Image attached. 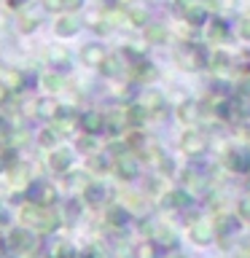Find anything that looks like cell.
I'll list each match as a JSON object with an SVG mask.
<instances>
[{
    "instance_id": "cell-1",
    "label": "cell",
    "mask_w": 250,
    "mask_h": 258,
    "mask_svg": "<svg viewBox=\"0 0 250 258\" xmlns=\"http://www.w3.org/2000/svg\"><path fill=\"white\" fill-rule=\"evenodd\" d=\"M180 148H183V153H189V156H202V153L207 151V135L197 132V129H189V132L180 137Z\"/></svg>"
},
{
    "instance_id": "cell-2",
    "label": "cell",
    "mask_w": 250,
    "mask_h": 258,
    "mask_svg": "<svg viewBox=\"0 0 250 258\" xmlns=\"http://www.w3.org/2000/svg\"><path fill=\"white\" fill-rule=\"evenodd\" d=\"M191 239L197 242V245H210V242L215 239V226H213V221H207V218L194 221V223H191Z\"/></svg>"
},
{
    "instance_id": "cell-3",
    "label": "cell",
    "mask_w": 250,
    "mask_h": 258,
    "mask_svg": "<svg viewBox=\"0 0 250 258\" xmlns=\"http://www.w3.org/2000/svg\"><path fill=\"white\" fill-rule=\"evenodd\" d=\"M116 175L124 177V180H132L137 177V156L135 153H118L116 156Z\"/></svg>"
},
{
    "instance_id": "cell-4",
    "label": "cell",
    "mask_w": 250,
    "mask_h": 258,
    "mask_svg": "<svg viewBox=\"0 0 250 258\" xmlns=\"http://www.w3.org/2000/svg\"><path fill=\"white\" fill-rule=\"evenodd\" d=\"M226 167L231 172H250V151H242V148H234L226 153Z\"/></svg>"
},
{
    "instance_id": "cell-5",
    "label": "cell",
    "mask_w": 250,
    "mask_h": 258,
    "mask_svg": "<svg viewBox=\"0 0 250 258\" xmlns=\"http://www.w3.org/2000/svg\"><path fill=\"white\" fill-rule=\"evenodd\" d=\"M81 30V19L76 14H68V16H59V19L54 22V32L59 38H73L76 32Z\"/></svg>"
},
{
    "instance_id": "cell-6",
    "label": "cell",
    "mask_w": 250,
    "mask_h": 258,
    "mask_svg": "<svg viewBox=\"0 0 250 258\" xmlns=\"http://www.w3.org/2000/svg\"><path fill=\"white\" fill-rule=\"evenodd\" d=\"M105 48L100 43H86L84 48H81V62L89 64V68H100V62L105 59Z\"/></svg>"
},
{
    "instance_id": "cell-7",
    "label": "cell",
    "mask_w": 250,
    "mask_h": 258,
    "mask_svg": "<svg viewBox=\"0 0 250 258\" xmlns=\"http://www.w3.org/2000/svg\"><path fill=\"white\" fill-rule=\"evenodd\" d=\"M81 129H84L86 135H97L105 129V116L97 110H86L84 116H81Z\"/></svg>"
},
{
    "instance_id": "cell-8",
    "label": "cell",
    "mask_w": 250,
    "mask_h": 258,
    "mask_svg": "<svg viewBox=\"0 0 250 258\" xmlns=\"http://www.w3.org/2000/svg\"><path fill=\"white\" fill-rule=\"evenodd\" d=\"M48 164H51L54 172H68L70 164H73V151H70V148H56V151H51Z\"/></svg>"
},
{
    "instance_id": "cell-9",
    "label": "cell",
    "mask_w": 250,
    "mask_h": 258,
    "mask_svg": "<svg viewBox=\"0 0 250 258\" xmlns=\"http://www.w3.org/2000/svg\"><path fill=\"white\" fill-rule=\"evenodd\" d=\"M177 62H180L183 70H199L202 68V54L197 51V48H180L177 51Z\"/></svg>"
},
{
    "instance_id": "cell-10",
    "label": "cell",
    "mask_w": 250,
    "mask_h": 258,
    "mask_svg": "<svg viewBox=\"0 0 250 258\" xmlns=\"http://www.w3.org/2000/svg\"><path fill=\"white\" fill-rule=\"evenodd\" d=\"M191 205V194L177 188V191H167L161 199V207H189Z\"/></svg>"
},
{
    "instance_id": "cell-11",
    "label": "cell",
    "mask_w": 250,
    "mask_h": 258,
    "mask_svg": "<svg viewBox=\"0 0 250 258\" xmlns=\"http://www.w3.org/2000/svg\"><path fill=\"white\" fill-rule=\"evenodd\" d=\"M140 105H143L148 113H151V110H159L161 105H164V94H161L159 89H145V92L140 94Z\"/></svg>"
},
{
    "instance_id": "cell-12",
    "label": "cell",
    "mask_w": 250,
    "mask_h": 258,
    "mask_svg": "<svg viewBox=\"0 0 250 258\" xmlns=\"http://www.w3.org/2000/svg\"><path fill=\"white\" fill-rule=\"evenodd\" d=\"M167 38H169V32L164 24H145V40L153 46H161V43H167Z\"/></svg>"
},
{
    "instance_id": "cell-13",
    "label": "cell",
    "mask_w": 250,
    "mask_h": 258,
    "mask_svg": "<svg viewBox=\"0 0 250 258\" xmlns=\"http://www.w3.org/2000/svg\"><path fill=\"white\" fill-rule=\"evenodd\" d=\"M202 116V108L197 102H183L180 108H177V118L183 121V124H197Z\"/></svg>"
},
{
    "instance_id": "cell-14",
    "label": "cell",
    "mask_w": 250,
    "mask_h": 258,
    "mask_svg": "<svg viewBox=\"0 0 250 258\" xmlns=\"http://www.w3.org/2000/svg\"><path fill=\"white\" fill-rule=\"evenodd\" d=\"M124 118H127V124H129V126H143V124H145V118H148V110H145L140 102H135V105H129V108H127Z\"/></svg>"
},
{
    "instance_id": "cell-15",
    "label": "cell",
    "mask_w": 250,
    "mask_h": 258,
    "mask_svg": "<svg viewBox=\"0 0 250 258\" xmlns=\"http://www.w3.org/2000/svg\"><path fill=\"white\" fill-rule=\"evenodd\" d=\"M40 84H43L46 92H51V94H59L62 89H65V76H59V73H43V78H40Z\"/></svg>"
},
{
    "instance_id": "cell-16",
    "label": "cell",
    "mask_w": 250,
    "mask_h": 258,
    "mask_svg": "<svg viewBox=\"0 0 250 258\" xmlns=\"http://www.w3.org/2000/svg\"><path fill=\"white\" fill-rule=\"evenodd\" d=\"M213 226H215V237H231L237 231V221L231 215H218V221Z\"/></svg>"
},
{
    "instance_id": "cell-17",
    "label": "cell",
    "mask_w": 250,
    "mask_h": 258,
    "mask_svg": "<svg viewBox=\"0 0 250 258\" xmlns=\"http://www.w3.org/2000/svg\"><path fill=\"white\" fill-rule=\"evenodd\" d=\"M183 16H185V22H189L191 27H202V24L207 22V8L202 6V3H197V6H191Z\"/></svg>"
},
{
    "instance_id": "cell-18",
    "label": "cell",
    "mask_w": 250,
    "mask_h": 258,
    "mask_svg": "<svg viewBox=\"0 0 250 258\" xmlns=\"http://www.w3.org/2000/svg\"><path fill=\"white\" fill-rule=\"evenodd\" d=\"M153 245H161V247H175V245H177L175 231L164 229V226H156V231H153Z\"/></svg>"
},
{
    "instance_id": "cell-19",
    "label": "cell",
    "mask_w": 250,
    "mask_h": 258,
    "mask_svg": "<svg viewBox=\"0 0 250 258\" xmlns=\"http://www.w3.org/2000/svg\"><path fill=\"white\" fill-rule=\"evenodd\" d=\"M54 129H56V132H59V135H70L73 132V126H76V121H73V116H70V113H54Z\"/></svg>"
},
{
    "instance_id": "cell-20",
    "label": "cell",
    "mask_w": 250,
    "mask_h": 258,
    "mask_svg": "<svg viewBox=\"0 0 250 258\" xmlns=\"http://www.w3.org/2000/svg\"><path fill=\"white\" fill-rule=\"evenodd\" d=\"M40 215H43V207H40L38 202H35V205H27V207L22 210V221L27 223V226H32V229H38Z\"/></svg>"
},
{
    "instance_id": "cell-21",
    "label": "cell",
    "mask_w": 250,
    "mask_h": 258,
    "mask_svg": "<svg viewBox=\"0 0 250 258\" xmlns=\"http://www.w3.org/2000/svg\"><path fill=\"white\" fill-rule=\"evenodd\" d=\"M100 70H102V76L113 78V76H118V73L124 70V64H121V59H116V56H105V59L100 62Z\"/></svg>"
},
{
    "instance_id": "cell-22",
    "label": "cell",
    "mask_w": 250,
    "mask_h": 258,
    "mask_svg": "<svg viewBox=\"0 0 250 258\" xmlns=\"http://www.w3.org/2000/svg\"><path fill=\"white\" fill-rule=\"evenodd\" d=\"M207 35L213 43H218V40H223L226 35H229V27H226V22L223 19H213V24H210V30H207Z\"/></svg>"
},
{
    "instance_id": "cell-23",
    "label": "cell",
    "mask_w": 250,
    "mask_h": 258,
    "mask_svg": "<svg viewBox=\"0 0 250 258\" xmlns=\"http://www.w3.org/2000/svg\"><path fill=\"white\" fill-rule=\"evenodd\" d=\"M127 16H129V22H132L135 27H145V24H148V11H145L143 6H132L127 11Z\"/></svg>"
},
{
    "instance_id": "cell-24",
    "label": "cell",
    "mask_w": 250,
    "mask_h": 258,
    "mask_svg": "<svg viewBox=\"0 0 250 258\" xmlns=\"http://www.w3.org/2000/svg\"><path fill=\"white\" fill-rule=\"evenodd\" d=\"M40 27V14H27L24 11L19 16V30L22 32H32V30H38Z\"/></svg>"
},
{
    "instance_id": "cell-25",
    "label": "cell",
    "mask_w": 250,
    "mask_h": 258,
    "mask_svg": "<svg viewBox=\"0 0 250 258\" xmlns=\"http://www.w3.org/2000/svg\"><path fill=\"white\" fill-rule=\"evenodd\" d=\"M207 62H210V68H213V70H226L231 64V56L226 54V51H213Z\"/></svg>"
},
{
    "instance_id": "cell-26",
    "label": "cell",
    "mask_w": 250,
    "mask_h": 258,
    "mask_svg": "<svg viewBox=\"0 0 250 258\" xmlns=\"http://www.w3.org/2000/svg\"><path fill=\"white\" fill-rule=\"evenodd\" d=\"M108 223L124 226V223H129V213H127L124 207H110V210H108Z\"/></svg>"
},
{
    "instance_id": "cell-27",
    "label": "cell",
    "mask_w": 250,
    "mask_h": 258,
    "mask_svg": "<svg viewBox=\"0 0 250 258\" xmlns=\"http://www.w3.org/2000/svg\"><path fill=\"white\" fill-rule=\"evenodd\" d=\"M84 194H86L89 205H100V202L105 199V188H102V185H92V183H89L86 188H84Z\"/></svg>"
},
{
    "instance_id": "cell-28",
    "label": "cell",
    "mask_w": 250,
    "mask_h": 258,
    "mask_svg": "<svg viewBox=\"0 0 250 258\" xmlns=\"http://www.w3.org/2000/svg\"><path fill=\"white\" fill-rule=\"evenodd\" d=\"M54 113H56V102L54 100H48V97L46 100H38V116L40 118H51Z\"/></svg>"
},
{
    "instance_id": "cell-29",
    "label": "cell",
    "mask_w": 250,
    "mask_h": 258,
    "mask_svg": "<svg viewBox=\"0 0 250 258\" xmlns=\"http://www.w3.org/2000/svg\"><path fill=\"white\" fill-rule=\"evenodd\" d=\"M68 185H70V188H76V191H84L86 185H89V177L84 172H76V175L68 177Z\"/></svg>"
},
{
    "instance_id": "cell-30",
    "label": "cell",
    "mask_w": 250,
    "mask_h": 258,
    "mask_svg": "<svg viewBox=\"0 0 250 258\" xmlns=\"http://www.w3.org/2000/svg\"><path fill=\"white\" fill-rule=\"evenodd\" d=\"M135 255L137 258H156V245L153 242H143V245H137Z\"/></svg>"
},
{
    "instance_id": "cell-31",
    "label": "cell",
    "mask_w": 250,
    "mask_h": 258,
    "mask_svg": "<svg viewBox=\"0 0 250 258\" xmlns=\"http://www.w3.org/2000/svg\"><path fill=\"white\" fill-rule=\"evenodd\" d=\"M73 253H76V250H73L70 242H59V245L54 247V258H73Z\"/></svg>"
},
{
    "instance_id": "cell-32",
    "label": "cell",
    "mask_w": 250,
    "mask_h": 258,
    "mask_svg": "<svg viewBox=\"0 0 250 258\" xmlns=\"http://www.w3.org/2000/svg\"><path fill=\"white\" fill-rule=\"evenodd\" d=\"M78 148L84 151V153H92L97 148V140H94V135H86V137H81L78 140Z\"/></svg>"
},
{
    "instance_id": "cell-33",
    "label": "cell",
    "mask_w": 250,
    "mask_h": 258,
    "mask_svg": "<svg viewBox=\"0 0 250 258\" xmlns=\"http://www.w3.org/2000/svg\"><path fill=\"white\" fill-rule=\"evenodd\" d=\"M234 94H237V97H245V100H250V76L239 81L237 89H234Z\"/></svg>"
},
{
    "instance_id": "cell-34",
    "label": "cell",
    "mask_w": 250,
    "mask_h": 258,
    "mask_svg": "<svg viewBox=\"0 0 250 258\" xmlns=\"http://www.w3.org/2000/svg\"><path fill=\"white\" fill-rule=\"evenodd\" d=\"M89 167H92L94 172H105V169H108V161H105V156L97 153V156H92V161H89Z\"/></svg>"
},
{
    "instance_id": "cell-35",
    "label": "cell",
    "mask_w": 250,
    "mask_h": 258,
    "mask_svg": "<svg viewBox=\"0 0 250 258\" xmlns=\"http://www.w3.org/2000/svg\"><path fill=\"white\" fill-rule=\"evenodd\" d=\"M78 213H81V205H78V202H68V205H65V215H68V221H76V218H78Z\"/></svg>"
},
{
    "instance_id": "cell-36",
    "label": "cell",
    "mask_w": 250,
    "mask_h": 258,
    "mask_svg": "<svg viewBox=\"0 0 250 258\" xmlns=\"http://www.w3.org/2000/svg\"><path fill=\"white\" fill-rule=\"evenodd\" d=\"M84 258H108V250H105L102 245H92V247L86 250Z\"/></svg>"
},
{
    "instance_id": "cell-37",
    "label": "cell",
    "mask_w": 250,
    "mask_h": 258,
    "mask_svg": "<svg viewBox=\"0 0 250 258\" xmlns=\"http://www.w3.org/2000/svg\"><path fill=\"white\" fill-rule=\"evenodd\" d=\"M54 143H56V132H51V129H43V132H40V145L51 148Z\"/></svg>"
},
{
    "instance_id": "cell-38",
    "label": "cell",
    "mask_w": 250,
    "mask_h": 258,
    "mask_svg": "<svg viewBox=\"0 0 250 258\" xmlns=\"http://www.w3.org/2000/svg\"><path fill=\"white\" fill-rule=\"evenodd\" d=\"M237 213H239V218H242V221H250V197H245V199L239 202Z\"/></svg>"
},
{
    "instance_id": "cell-39",
    "label": "cell",
    "mask_w": 250,
    "mask_h": 258,
    "mask_svg": "<svg viewBox=\"0 0 250 258\" xmlns=\"http://www.w3.org/2000/svg\"><path fill=\"white\" fill-rule=\"evenodd\" d=\"M197 3H199V0H175V11L177 14H185L191 6H197Z\"/></svg>"
},
{
    "instance_id": "cell-40",
    "label": "cell",
    "mask_w": 250,
    "mask_h": 258,
    "mask_svg": "<svg viewBox=\"0 0 250 258\" xmlns=\"http://www.w3.org/2000/svg\"><path fill=\"white\" fill-rule=\"evenodd\" d=\"M239 38L242 40H250V19H242L239 22Z\"/></svg>"
},
{
    "instance_id": "cell-41",
    "label": "cell",
    "mask_w": 250,
    "mask_h": 258,
    "mask_svg": "<svg viewBox=\"0 0 250 258\" xmlns=\"http://www.w3.org/2000/svg\"><path fill=\"white\" fill-rule=\"evenodd\" d=\"M81 6H84V0H62V8H65V11H78Z\"/></svg>"
},
{
    "instance_id": "cell-42",
    "label": "cell",
    "mask_w": 250,
    "mask_h": 258,
    "mask_svg": "<svg viewBox=\"0 0 250 258\" xmlns=\"http://www.w3.org/2000/svg\"><path fill=\"white\" fill-rule=\"evenodd\" d=\"M43 8H48V11H62V0H43Z\"/></svg>"
},
{
    "instance_id": "cell-43",
    "label": "cell",
    "mask_w": 250,
    "mask_h": 258,
    "mask_svg": "<svg viewBox=\"0 0 250 258\" xmlns=\"http://www.w3.org/2000/svg\"><path fill=\"white\" fill-rule=\"evenodd\" d=\"M234 258H250V247H247V245L237 247V250H234Z\"/></svg>"
},
{
    "instance_id": "cell-44",
    "label": "cell",
    "mask_w": 250,
    "mask_h": 258,
    "mask_svg": "<svg viewBox=\"0 0 250 258\" xmlns=\"http://www.w3.org/2000/svg\"><path fill=\"white\" fill-rule=\"evenodd\" d=\"M8 221H11V213H8V207H6V205H0V226L8 223Z\"/></svg>"
},
{
    "instance_id": "cell-45",
    "label": "cell",
    "mask_w": 250,
    "mask_h": 258,
    "mask_svg": "<svg viewBox=\"0 0 250 258\" xmlns=\"http://www.w3.org/2000/svg\"><path fill=\"white\" fill-rule=\"evenodd\" d=\"M8 3H14V6H19V3H24V0H8Z\"/></svg>"
},
{
    "instance_id": "cell-46",
    "label": "cell",
    "mask_w": 250,
    "mask_h": 258,
    "mask_svg": "<svg viewBox=\"0 0 250 258\" xmlns=\"http://www.w3.org/2000/svg\"><path fill=\"white\" fill-rule=\"evenodd\" d=\"M167 258H183V255H177V253H172V255H167Z\"/></svg>"
},
{
    "instance_id": "cell-47",
    "label": "cell",
    "mask_w": 250,
    "mask_h": 258,
    "mask_svg": "<svg viewBox=\"0 0 250 258\" xmlns=\"http://www.w3.org/2000/svg\"><path fill=\"white\" fill-rule=\"evenodd\" d=\"M247 194H250V177H247Z\"/></svg>"
},
{
    "instance_id": "cell-48",
    "label": "cell",
    "mask_w": 250,
    "mask_h": 258,
    "mask_svg": "<svg viewBox=\"0 0 250 258\" xmlns=\"http://www.w3.org/2000/svg\"><path fill=\"white\" fill-rule=\"evenodd\" d=\"M247 135H250V129H247Z\"/></svg>"
}]
</instances>
